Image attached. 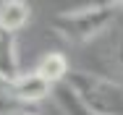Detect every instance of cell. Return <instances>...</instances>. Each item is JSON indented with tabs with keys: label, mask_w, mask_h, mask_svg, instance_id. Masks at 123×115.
Wrapping results in <instances>:
<instances>
[{
	"label": "cell",
	"mask_w": 123,
	"mask_h": 115,
	"mask_svg": "<svg viewBox=\"0 0 123 115\" xmlns=\"http://www.w3.org/2000/svg\"><path fill=\"white\" fill-rule=\"evenodd\" d=\"M52 102H55V107L60 110V115H97L76 97L68 84H58V86L52 89Z\"/></svg>",
	"instance_id": "52a82bcc"
},
{
	"label": "cell",
	"mask_w": 123,
	"mask_h": 115,
	"mask_svg": "<svg viewBox=\"0 0 123 115\" xmlns=\"http://www.w3.org/2000/svg\"><path fill=\"white\" fill-rule=\"evenodd\" d=\"M118 16V5L113 3H97V5H84L74 11H63L52 18V29L71 45H84L89 39L107 31Z\"/></svg>",
	"instance_id": "6da1fadb"
},
{
	"label": "cell",
	"mask_w": 123,
	"mask_h": 115,
	"mask_svg": "<svg viewBox=\"0 0 123 115\" xmlns=\"http://www.w3.org/2000/svg\"><path fill=\"white\" fill-rule=\"evenodd\" d=\"M29 16H31V11L24 0H3L0 3V31L16 34L18 29L26 26Z\"/></svg>",
	"instance_id": "5b68a950"
},
{
	"label": "cell",
	"mask_w": 123,
	"mask_h": 115,
	"mask_svg": "<svg viewBox=\"0 0 123 115\" xmlns=\"http://www.w3.org/2000/svg\"><path fill=\"white\" fill-rule=\"evenodd\" d=\"M66 84L97 115H123V84L94 71H71Z\"/></svg>",
	"instance_id": "7a4b0ae2"
},
{
	"label": "cell",
	"mask_w": 123,
	"mask_h": 115,
	"mask_svg": "<svg viewBox=\"0 0 123 115\" xmlns=\"http://www.w3.org/2000/svg\"><path fill=\"white\" fill-rule=\"evenodd\" d=\"M8 84V81H5ZM52 84H50L47 79H42L37 71H24L16 81H11L8 84V92L11 97L16 99V102H39V99H45L52 94Z\"/></svg>",
	"instance_id": "3957f363"
},
{
	"label": "cell",
	"mask_w": 123,
	"mask_h": 115,
	"mask_svg": "<svg viewBox=\"0 0 123 115\" xmlns=\"http://www.w3.org/2000/svg\"><path fill=\"white\" fill-rule=\"evenodd\" d=\"M26 115H34V113H26Z\"/></svg>",
	"instance_id": "9c48e42d"
},
{
	"label": "cell",
	"mask_w": 123,
	"mask_h": 115,
	"mask_svg": "<svg viewBox=\"0 0 123 115\" xmlns=\"http://www.w3.org/2000/svg\"><path fill=\"white\" fill-rule=\"evenodd\" d=\"M34 71H37L42 79H47L52 86L66 84V79H68V73H71L68 60H66V55H63V52H47V55H42Z\"/></svg>",
	"instance_id": "8992f818"
},
{
	"label": "cell",
	"mask_w": 123,
	"mask_h": 115,
	"mask_svg": "<svg viewBox=\"0 0 123 115\" xmlns=\"http://www.w3.org/2000/svg\"><path fill=\"white\" fill-rule=\"evenodd\" d=\"M21 63H18V47H16V34L0 31V81H16L21 76Z\"/></svg>",
	"instance_id": "277c9868"
},
{
	"label": "cell",
	"mask_w": 123,
	"mask_h": 115,
	"mask_svg": "<svg viewBox=\"0 0 123 115\" xmlns=\"http://www.w3.org/2000/svg\"><path fill=\"white\" fill-rule=\"evenodd\" d=\"M113 63H115L118 71H123V31L118 34V39H115V45H113Z\"/></svg>",
	"instance_id": "ba28073f"
}]
</instances>
